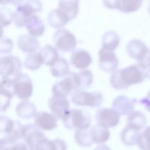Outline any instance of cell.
Segmentation results:
<instances>
[{"mask_svg": "<svg viewBox=\"0 0 150 150\" xmlns=\"http://www.w3.org/2000/svg\"><path fill=\"white\" fill-rule=\"evenodd\" d=\"M71 100L77 105L94 108L99 107L103 101V96L98 91L87 92L84 90H77L71 93Z\"/></svg>", "mask_w": 150, "mask_h": 150, "instance_id": "cell-4", "label": "cell"}, {"mask_svg": "<svg viewBox=\"0 0 150 150\" xmlns=\"http://www.w3.org/2000/svg\"><path fill=\"white\" fill-rule=\"evenodd\" d=\"M8 2H9V1H0V4H2V5H5V4H8Z\"/></svg>", "mask_w": 150, "mask_h": 150, "instance_id": "cell-42", "label": "cell"}, {"mask_svg": "<svg viewBox=\"0 0 150 150\" xmlns=\"http://www.w3.org/2000/svg\"><path fill=\"white\" fill-rule=\"evenodd\" d=\"M3 33H4L3 28L0 26V38H2V35H3Z\"/></svg>", "mask_w": 150, "mask_h": 150, "instance_id": "cell-41", "label": "cell"}, {"mask_svg": "<svg viewBox=\"0 0 150 150\" xmlns=\"http://www.w3.org/2000/svg\"><path fill=\"white\" fill-rule=\"evenodd\" d=\"M89 130L93 144H103L110 137V133L108 129L98 124L92 126Z\"/></svg>", "mask_w": 150, "mask_h": 150, "instance_id": "cell-24", "label": "cell"}, {"mask_svg": "<svg viewBox=\"0 0 150 150\" xmlns=\"http://www.w3.org/2000/svg\"><path fill=\"white\" fill-rule=\"evenodd\" d=\"M136 102L137 100L135 99H131L124 95H120L113 100L112 108L120 115H128L134 110Z\"/></svg>", "mask_w": 150, "mask_h": 150, "instance_id": "cell-14", "label": "cell"}, {"mask_svg": "<svg viewBox=\"0 0 150 150\" xmlns=\"http://www.w3.org/2000/svg\"><path fill=\"white\" fill-rule=\"evenodd\" d=\"M13 21V12L6 7L0 8V26L2 27L9 25Z\"/></svg>", "mask_w": 150, "mask_h": 150, "instance_id": "cell-36", "label": "cell"}, {"mask_svg": "<svg viewBox=\"0 0 150 150\" xmlns=\"http://www.w3.org/2000/svg\"><path fill=\"white\" fill-rule=\"evenodd\" d=\"M149 76V58L139 61L122 69H116L111 73V86L117 90H125L129 86L142 82Z\"/></svg>", "mask_w": 150, "mask_h": 150, "instance_id": "cell-1", "label": "cell"}, {"mask_svg": "<svg viewBox=\"0 0 150 150\" xmlns=\"http://www.w3.org/2000/svg\"><path fill=\"white\" fill-rule=\"evenodd\" d=\"M120 38L118 33L113 30H110L104 33L102 37V49L113 52L118 46Z\"/></svg>", "mask_w": 150, "mask_h": 150, "instance_id": "cell-25", "label": "cell"}, {"mask_svg": "<svg viewBox=\"0 0 150 150\" xmlns=\"http://www.w3.org/2000/svg\"><path fill=\"white\" fill-rule=\"evenodd\" d=\"M44 133L35 125L28 124L23 125L22 129V138L29 150H34L38 142L44 138Z\"/></svg>", "mask_w": 150, "mask_h": 150, "instance_id": "cell-8", "label": "cell"}, {"mask_svg": "<svg viewBox=\"0 0 150 150\" xmlns=\"http://www.w3.org/2000/svg\"><path fill=\"white\" fill-rule=\"evenodd\" d=\"M13 96L0 90V111L5 112L10 105L11 99Z\"/></svg>", "mask_w": 150, "mask_h": 150, "instance_id": "cell-37", "label": "cell"}, {"mask_svg": "<svg viewBox=\"0 0 150 150\" xmlns=\"http://www.w3.org/2000/svg\"><path fill=\"white\" fill-rule=\"evenodd\" d=\"M14 93L22 100L29 98L33 92V83L26 74L21 72L12 79Z\"/></svg>", "mask_w": 150, "mask_h": 150, "instance_id": "cell-6", "label": "cell"}, {"mask_svg": "<svg viewBox=\"0 0 150 150\" xmlns=\"http://www.w3.org/2000/svg\"><path fill=\"white\" fill-rule=\"evenodd\" d=\"M15 112L17 115L22 119H30L35 117L36 108L32 102L25 100L21 101L16 105Z\"/></svg>", "mask_w": 150, "mask_h": 150, "instance_id": "cell-23", "label": "cell"}, {"mask_svg": "<svg viewBox=\"0 0 150 150\" xmlns=\"http://www.w3.org/2000/svg\"><path fill=\"white\" fill-rule=\"evenodd\" d=\"M80 87L79 77L77 73L69 72L64 79L56 82L52 88L54 96L66 98Z\"/></svg>", "mask_w": 150, "mask_h": 150, "instance_id": "cell-3", "label": "cell"}, {"mask_svg": "<svg viewBox=\"0 0 150 150\" xmlns=\"http://www.w3.org/2000/svg\"><path fill=\"white\" fill-rule=\"evenodd\" d=\"M0 150H29L23 142H15L5 136L0 139Z\"/></svg>", "mask_w": 150, "mask_h": 150, "instance_id": "cell-30", "label": "cell"}, {"mask_svg": "<svg viewBox=\"0 0 150 150\" xmlns=\"http://www.w3.org/2000/svg\"><path fill=\"white\" fill-rule=\"evenodd\" d=\"M93 150H111L110 148L106 145H100L96 148H95Z\"/></svg>", "mask_w": 150, "mask_h": 150, "instance_id": "cell-40", "label": "cell"}, {"mask_svg": "<svg viewBox=\"0 0 150 150\" xmlns=\"http://www.w3.org/2000/svg\"><path fill=\"white\" fill-rule=\"evenodd\" d=\"M126 51L131 57L138 62L149 58V50L146 45L140 39H133L129 40L126 46Z\"/></svg>", "mask_w": 150, "mask_h": 150, "instance_id": "cell-10", "label": "cell"}, {"mask_svg": "<svg viewBox=\"0 0 150 150\" xmlns=\"http://www.w3.org/2000/svg\"><path fill=\"white\" fill-rule=\"evenodd\" d=\"M74 139L76 143L82 147H89L93 144L88 129H76Z\"/></svg>", "mask_w": 150, "mask_h": 150, "instance_id": "cell-32", "label": "cell"}, {"mask_svg": "<svg viewBox=\"0 0 150 150\" xmlns=\"http://www.w3.org/2000/svg\"><path fill=\"white\" fill-rule=\"evenodd\" d=\"M16 11L20 12L27 18H29L35 13L42 11V4L39 1L29 0L16 2Z\"/></svg>", "mask_w": 150, "mask_h": 150, "instance_id": "cell-16", "label": "cell"}, {"mask_svg": "<svg viewBox=\"0 0 150 150\" xmlns=\"http://www.w3.org/2000/svg\"><path fill=\"white\" fill-rule=\"evenodd\" d=\"M22 63L16 56L9 55L0 57V76L9 78L15 77L21 72Z\"/></svg>", "mask_w": 150, "mask_h": 150, "instance_id": "cell-7", "label": "cell"}, {"mask_svg": "<svg viewBox=\"0 0 150 150\" xmlns=\"http://www.w3.org/2000/svg\"><path fill=\"white\" fill-rule=\"evenodd\" d=\"M139 133V131L126 126L122 129L120 133V138L124 145L131 146L136 144Z\"/></svg>", "mask_w": 150, "mask_h": 150, "instance_id": "cell-29", "label": "cell"}, {"mask_svg": "<svg viewBox=\"0 0 150 150\" xmlns=\"http://www.w3.org/2000/svg\"><path fill=\"white\" fill-rule=\"evenodd\" d=\"M25 26L30 35L33 37L42 35L45 29L43 21L36 15H32L28 19Z\"/></svg>", "mask_w": 150, "mask_h": 150, "instance_id": "cell-22", "label": "cell"}, {"mask_svg": "<svg viewBox=\"0 0 150 150\" xmlns=\"http://www.w3.org/2000/svg\"><path fill=\"white\" fill-rule=\"evenodd\" d=\"M71 64L76 67L84 70L88 67L92 62L89 53L83 49L74 50L70 57Z\"/></svg>", "mask_w": 150, "mask_h": 150, "instance_id": "cell-17", "label": "cell"}, {"mask_svg": "<svg viewBox=\"0 0 150 150\" xmlns=\"http://www.w3.org/2000/svg\"><path fill=\"white\" fill-rule=\"evenodd\" d=\"M79 1H60L59 8L67 16L69 21L74 19L79 12Z\"/></svg>", "mask_w": 150, "mask_h": 150, "instance_id": "cell-27", "label": "cell"}, {"mask_svg": "<svg viewBox=\"0 0 150 150\" xmlns=\"http://www.w3.org/2000/svg\"><path fill=\"white\" fill-rule=\"evenodd\" d=\"M35 125L40 130L50 131L57 127V119L52 113L40 111L34 117Z\"/></svg>", "mask_w": 150, "mask_h": 150, "instance_id": "cell-13", "label": "cell"}, {"mask_svg": "<svg viewBox=\"0 0 150 150\" xmlns=\"http://www.w3.org/2000/svg\"><path fill=\"white\" fill-rule=\"evenodd\" d=\"M47 21L50 26L56 29L63 27L69 22L67 16L59 8L52 10L48 13Z\"/></svg>", "mask_w": 150, "mask_h": 150, "instance_id": "cell-21", "label": "cell"}, {"mask_svg": "<svg viewBox=\"0 0 150 150\" xmlns=\"http://www.w3.org/2000/svg\"><path fill=\"white\" fill-rule=\"evenodd\" d=\"M63 123L69 129H88L91 122V117L88 111L83 109H69L63 118Z\"/></svg>", "mask_w": 150, "mask_h": 150, "instance_id": "cell-2", "label": "cell"}, {"mask_svg": "<svg viewBox=\"0 0 150 150\" xmlns=\"http://www.w3.org/2000/svg\"><path fill=\"white\" fill-rule=\"evenodd\" d=\"M34 150H67V145L62 139L50 140L45 137L38 142Z\"/></svg>", "mask_w": 150, "mask_h": 150, "instance_id": "cell-19", "label": "cell"}, {"mask_svg": "<svg viewBox=\"0 0 150 150\" xmlns=\"http://www.w3.org/2000/svg\"><path fill=\"white\" fill-rule=\"evenodd\" d=\"M43 63L46 65H52L59 59V53L57 49L50 45H46L39 50Z\"/></svg>", "mask_w": 150, "mask_h": 150, "instance_id": "cell-26", "label": "cell"}, {"mask_svg": "<svg viewBox=\"0 0 150 150\" xmlns=\"http://www.w3.org/2000/svg\"><path fill=\"white\" fill-rule=\"evenodd\" d=\"M119 60L114 52L101 48L98 52V65L100 69L107 73H112L117 69Z\"/></svg>", "mask_w": 150, "mask_h": 150, "instance_id": "cell-11", "label": "cell"}, {"mask_svg": "<svg viewBox=\"0 0 150 150\" xmlns=\"http://www.w3.org/2000/svg\"><path fill=\"white\" fill-rule=\"evenodd\" d=\"M142 1L136 0H115L104 1L103 3L110 9H115L125 13L137 11L142 5Z\"/></svg>", "mask_w": 150, "mask_h": 150, "instance_id": "cell-12", "label": "cell"}, {"mask_svg": "<svg viewBox=\"0 0 150 150\" xmlns=\"http://www.w3.org/2000/svg\"><path fill=\"white\" fill-rule=\"evenodd\" d=\"M18 47L25 53L35 52L40 47V44L38 39L30 35H21L17 40Z\"/></svg>", "mask_w": 150, "mask_h": 150, "instance_id": "cell-18", "label": "cell"}, {"mask_svg": "<svg viewBox=\"0 0 150 150\" xmlns=\"http://www.w3.org/2000/svg\"><path fill=\"white\" fill-rule=\"evenodd\" d=\"M48 105L52 114L57 119L62 120L67 111L69 110V101L66 98L53 96L49 100Z\"/></svg>", "mask_w": 150, "mask_h": 150, "instance_id": "cell-15", "label": "cell"}, {"mask_svg": "<svg viewBox=\"0 0 150 150\" xmlns=\"http://www.w3.org/2000/svg\"><path fill=\"white\" fill-rule=\"evenodd\" d=\"M147 123L146 115L141 111L133 110L130 112L127 118V126L137 131L141 130L145 127Z\"/></svg>", "mask_w": 150, "mask_h": 150, "instance_id": "cell-20", "label": "cell"}, {"mask_svg": "<svg viewBox=\"0 0 150 150\" xmlns=\"http://www.w3.org/2000/svg\"><path fill=\"white\" fill-rule=\"evenodd\" d=\"M43 63L42 57L39 52L29 53L24 61L25 67L30 70H36L38 69Z\"/></svg>", "mask_w": 150, "mask_h": 150, "instance_id": "cell-31", "label": "cell"}, {"mask_svg": "<svg viewBox=\"0 0 150 150\" xmlns=\"http://www.w3.org/2000/svg\"><path fill=\"white\" fill-rule=\"evenodd\" d=\"M95 117L97 124L108 129L115 127L120 121V115L111 108H98L96 111Z\"/></svg>", "mask_w": 150, "mask_h": 150, "instance_id": "cell-9", "label": "cell"}, {"mask_svg": "<svg viewBox=\"0 0 150 150\" xmlns=\"http://www.w3.org/2000/svg\"><path fill=\"white\" fill-rule=\"evenodd\" d=\"M69 70V64L64 58H59V59L50 67L51 74L53 76L56 77L66 76L70 72Z\"/></svg>", "mask_w": 150, "mask_h": 150, "instance_id": "cell-28", "label": "cell"}, {"mask_svg": "<svg viewBox=\"0 0 150 150\" xmlns=\"http://www.w3.org/2000/svg\"><path fill=\"white\" fill-rule=\"evenodd\" d=\"M80 81V87L79 90H84L89 88L93 80L92 72L88 69H84L77 73Z\"/></svg>", "mask_w": 150, "mask_h": 150, "instance_id": "cell-33", "label": "cell"}, {"mask_svg": "<svg viewBox=\"0 0 150 150\" xmlns=\"http://www.w3.org/2000/svg\"><path fill=\"white\" fill-rule=\"evenodd\" d=\"M0 90L5 91L13 96L15 93L12 80L9 78H3L0 81Z\"/></svg>", "mask_w": 150, "mask_h": 150, "instance_id": "cell-38", "label": "cell"}, {"mask_svg": "<svg viewBox=\"0 0 150 150\" xmlns=\"http://www.w3.org/2000/svg\"><path fill=\"white\" fill-rule=\"evenodd\" d=\"M13 47L12 40L8 38H0V53H10Z\"/></svg>", "mask_w": 150, "mask_h": 150, "instance_id": "cell-39", "label": "cell"}, {"mask_svg": "<svg viewBox=\"0 0 150 150\" xmlns=\"http://www.w3.org/2000/svg\"><path fill=\"white\" fill-rule=\"evenodd\" d=\"M149 129L148 126L141 132H139L137 137L136 144L142 150H149Z\"/></svg>", "mask_w": 150, "mask_h": 150, "instance_id": "cell-35", "label": "cell"}, {"mask_svg": "<svg viewBox=\"0 0 150 150\" xmlns=\"http://www.w3.org/2000/svg\"><path fill=\"white\" fill-rule=\"evenodd\" d=\"M53 40L56 48L62 52H73L77 45L76 36L65 29L57 30L53 34Z\"/></svg>", "mask_w": 150, "mask_h": 150, "instance_id": "cell-5", "label": "cell"}, {"mask_svg": "<svg viewBox=\"0 0 150 150\" xmlns=\"http://www.w3.org/2000/svg\"><path fill=\"white\" fill-rule=\"evenodd\" d=\"M16 124L15 120H12L6 116L0 115V132L10 134L13 130Z\"/></svg>", "mask_w": 150, "mask_h": 150, "instance_id": "cell-34", "label": "cell"}]
</instances>
